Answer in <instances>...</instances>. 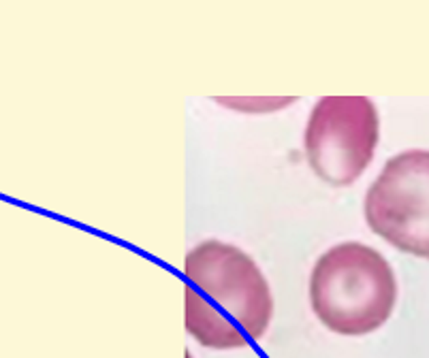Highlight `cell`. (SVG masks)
Listing matches in <instances>:
<instances>
[{"label":"cell","instance_id":"cell-1","mask_svg":"<svg viewBox=\"0 0 429 358\" xmlns=\"http://www.w3.org/2000/svg\"><path fill=\"white\" fill-rule=\"evenodd\" d=\"M184 326L205 350L261 341L274 320V292L256 260L233 243L207 239L184 258Z\"/></svg>","mask_w":429,"mask_h":358},{"label":"cell","instance_id":"cell-3","mask_svg":"<svg viewBox=\"0 0 429 358\" xmlns=\"http://www.w3.org/2000/svg\"><path fill=\"white\" fill-rule=\"evenodd\" d=\"M380 139L378 109L368 97H322L312 107L303 152L320 182L353 186L374 160Z\"/></svg>","mask_w":429,"mask_h":358},{"label":"cell","instance_id":"cell-2","mask_svg":"<svg viewBox=\"0 0 429 358\" xmlns=\"http://www.w3.org/2000/svg\"><path fill=\"white\" fill-rule=\"evenodd\" d=\"M310 307L339 337H365L389 322L397 303V280L389 260L359 241L322 252L310 273Z\"/></svg>","mask_w":429,"mask_h":358},{"label":"cell","instance_id":"cell-4","mask_svg":"<svg viewBox=\"0 0 429 358\" xmlns=\"http://www.w3.org/2000/svg\"><path fill=\"white\" fill-rule=\"evenodd\" d=\"M363 216L389 245L429 260V149L387 160L365 192Z\"/></svg>","mask_w":429,"mask_h":358},{"label":"cell","instance_id":"cell-5","mask_svg":"<svg viewBox=\"0 0 429 358\" xmlns=\"http://www.w3.org/2000/svg\"><path fill=\"white\" fill-rule=\"evenodd\" d=\"M218 103L229 105V107H231V105H237V109L252 105L250 109H246V113H270V111H276V109H280V107H284V105L295 103V99H239V101H235V99H224V101H218Z\"/></svg>","mask_w":429,"mask_h":358},{"label":"cell","instance_id":"cell-6","mask_svg":"<svg viewBox=\"0 0 429 358\" xmlns=\"http://www.w3.org/2000/svg\"><path fill=\"white\" fill-rule=\"evenodd\" d=\"M184 358H195V356H193V354H191V352H188V350H186V354H184Z\"/></svg>","mask_w":429,"mask_h":358}]
</instances>
